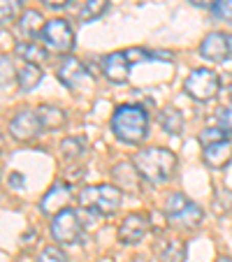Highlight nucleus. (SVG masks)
<instances>
[{
    "label": "nucleus",
    "instance_id": "412c9836",
    "mask_svg": "<svg viewBox=\"0 0 232 262\" xmlns=\"http://www.w3.org/2000/svg\"><path fill=\"white\" fill-rule=\"evenodd\" d=\"M16 56L19 58H24V63H40V60H45V49L42 47H37L35 42L30 40H24L16 45Z\"/></svg>",
    "mask_w": 232,
    "mask_h": 262
},
{
    "label": "nucleus",
    "instance_id": "c85d7f7f",
    "mask_svg": "<svg viewBox=\"0 0 232 262\" xmlns=\"http://www.w3.org/2000/svg\"><path fill=\"white\" fill-rule=\"evenodd\" d=\"M214 16H218V19H227L232 21V0H216V5L212 7Z\"/></svg>",
    "mask_w": 232,
    "mask_h": 262
},
{
    "label": "nucleus",
    "instance_id": "bb28decb",
    "mask_svg": "<svg viewBox=\"0 0 232 262\" xmlns=\"http://www.w3.org/2000/svg\"><path fill=\"white\" fill-rule=\"evenodd\" d=\"M216 128H221V130H225L227 135H232V104L221 107L216 112Z\"/></svg>",
    "mask_w": 232,
    "mask_h": 262
},
{
    "label": "nucleus",
    "instance_id": "cd10ccee",
    "mask_svg": "<svg viewBox=\"0 0 232 262\" xmlns=\"http://www.w3.org/2000/svg\"><path fill=\"white\" fill-rule=\"evenodd\" d=\"M37 262H68V257H65V253L60 251V248L49 246V248H45V251L40 253Z\"/></svg>",
    "mask_w": 232,
    "mask_h": 262
},
{
    "label": "nucleus",
    "instance_id": "c9c22d12",
    "mask_svg": "<svg viewBox=\"0 0 232 262\" xmlns=\"http://www.w3.org/2000/svg\"><path fill=\"white\" fill-rule=\"evenodd\" d=\"M133 262H144V260H133Z\"/></svg>",
    "mask_w": 232,
    "mask_h": 262
},
{
    "label": "nucleus",
    "instance_id": "72a5a7b5",
    "mask_svg": "<svg viewBox=\"0 0 232 262\" xmlns=\"http://www.w3.org/2000/svg\"><path fill=\"white\" fill-rule=\"evenodd\" d=\"M216 262H232V257H227V255H221V257H218Z\"/></svg>",
    "mask_w": 232,
    "mask_h": 262
},
{
    "label": "nucleus",
    "instance_id": "7c9ffc66",
    "mask_svg": "<svg viewBox=\"0 0 232 262\" xmlns=\"http://www.w3.org/2000/svg\"><path fill=\"white\" fill-rule=\"evenodd\" d=\"M7 183H10V188H21V186H24V177H21V174H12V177L7 179Z\"/></svg>",
    "mask_w": 232,
    "mask_h": 262
},
{
    "label": "nucleus",
    "instance_id": "9d476101",
    "mask_svg": "<svg viewBox=\"0 0 232 262\" xmlns=\"http://www.w3.org/2000/svg\"><path fill=\"white\" fill-rule=\"evenodd\" d=\"M42 123L37 119V112H19L14 119L10 121V135L19 142H30L40 135Z\"/></svg>",
    "mask_w": 232,
    "mask_h": 262
},
{
    "label": "nucleus",
    "instance_id": "f704fd0d",
    "mask_svg": "<svg viewBox=\"0 0 232 262\" xmlns=\"http://www.w3.org/2000/svg\"><path fill=\"white\" fill-rule=\"evenodd\" d=\"M227 45H230V56H232V35H227Z\"/></svg>",
    "mask_w": 232,
    "mask_h": 262
},
{
    "label": "nucleus",
    "instance_id": "dca6fc26",
    "mask_svg": "<svg viewBox=\"0 0 232 262\" xmlns=\"http://www.w3.org/2000/svg\"><path fill=\"white\" fill-rule=\"evenodd\" d=\"M112 174H114V181H116V188H125V190H130V193H137L139 177H142V174L137 172L135 165L119 163V165H114Z\"/></svg>",
    "mask_w": 232,
    "mask_h": 262
},
{
    "label": "nucleus",
    "instance_id": "b1692460",
    "mask_svg": "<svg viewBox=\"0 0 232 262\" xmlns=\"http://www.w3.org/2000/svg\"><path fill=\"white\" fill-rule=\"evenodd\" d=\"M21 3L24 0H0V19H3V24H10L16 16L24 14L21 12Z\"/></svg>",
    "mask_w": 232,
    "mask_h": 262
},
{
    "label": "nucleus",
    "instance_id": "0eeeda50",
    "mask_svg": "<svg viewBox=\"0 0 232 262\" xmlns=\"http://www.w3.org/2000/svg\"><path fill=\"white\" fill-rule=\"evenodd\" d=\"M40 37H42L47 49L54 51V54H70L74 47V30L65 19L47 21V26H45Z\"/></svg>",
    "mask_w": 232,
    "mask_h": 262
},
{
    "label": "nucleus",
    "instance_id": "f03ea898",
    "mask_svg": "<svg viewBox=\"0 0 232 262\" xmlns=\"http://www.w3.org/2000/svg\"><path fill=\"white\" fill-rule=\"evenodd\" d=\"M112 130L114 135L125 144H139L144 142L149 130V116L139 104H121L112 116Z\"/></svg>",
    "mask_w": 232,
    "mask_h": 262
},
{
    "label": "nucleus",
    "instance_id": "f3484780",
    "mask_svg": "<svg viewBox=\"0 0 232 262\" xmlns=\"http://www.w3.org/2000/svg\"><path fill=\"white\" fill-rule=\"evenodd\" d=\"M45 26H47L45 16H42L37 10H26L24 14L19 16V30H21V35H24V37H35V35H42Z\"/></svg>",
    "mask_w": 232,
    "mask_h": 262
},
{
    "label": "nucleus",
    "instance_id": "5701e85b",
    "mask_svg": "<svg viewBox=\"0 0 232 262\" xmlns=\"http://www.w3.org/2000/svg\"><path fill=\"white\" fill-rule=\"evenodd\" d=\"M60 148H63V158L65 160H77V158H81V156H84L86 144L81 142L79 137H68V139H63Z\"/></svg>",
    "mask_w": 232,
    "mask_h": 262
},
{
    "label": "nucleus",
    "instance_id": "1a4fd4ad",
    "mask_svg": "<svg viewBox=\"0 0 232 262\" xmlns=\"http://www.w3.org/2000/svg\"><path fill=\"white\" fill-rule=\"evenodd\" d=\"M149 228H151L149 216H144V213H128L119 228V239L123 244H128V246H135V244H139L146 237Z\"/></svg>",
    "mask_w": 232,
    "mask_h": 262
},
{
    "label": "nucleus",
    "instance_id": "7ed1b4c3",
    "mask_svg": "<svg viewBox=\"0 0 232 262\" xmlns=\"http://www.w3.org/2000/svg\"><path fill=\"white\" fill-rule=\"evenodd\" d=\"M121 188L116 186H109V183H100V186H84L79 190V202L84 209L95 213H102V216H112V213L119 211L121 207Z\"/></svg>",
    "mask_w": 232,
    "mask_h": 262
},
{
    "label": "nucleus",
    "instance_id": "473e14b6",
    "mask_svg": "<svg viewBox=\"0 0 232 262\" xmlns=\"http://www.w3.org/2000/svg\"><path fill=\"white\" fill-rule=\"evenodd\" d=\"M45 3H47L49 7H65L70 0H45Z\"/></svg>",
    "mask_w": 232,
    "mask_h": 262
},
{
    "label": "nucleus",
    "instance_id": "4468645a",
    "mask_svg": "<svg viewBox=\"0 0 232 262\" xmlns=\"http://www.w3.org/2000/svg\"><path fill=\"white\" fill-rule=\"evenodd\" d=\"M153 251L160 262H186V244L177 237H158Z\"/></svg>",
    "mask_w": 232,
    "mask_h": 262
},
{
    "label": "nucleus",
    "instance_id": "20e7f679",
    "mask_svg": "<svg viewBox=\"0 0 232 262\" xmlns=\"http://www.w3.org/2000/svg\"><path fill=\"white\" fill-rule=\"evenodd\" d=\"M165 216H167L170 225H179V228H195L202 223V207L188 200L183 193H172L165 200Z\"/></svg>",
    "mask_w": 232,
    "mask_h": 262
},
{
    "label": "nucleus",
    "instance_id": "423d86ee",
    "mask_svg": "<svg viewBox=\"0 0 232 262\" xmlns=\"http://www.w3.org/2000/svg\"><path fill=\"white\" fill-rule=\"evenodd\" d=\"M58 79L65 89L77 95H84L93 89V77H91V72L86 70V65L81 63V60L72 58V56H65L63 63L58 65Z\"/></svg>",
    "mask_w": 232,
    "mask_h": 262
},
{
    "label": "nucleus",
    "instance_id": "39448f33",
    "mask_svg": "<svg viewBox=\"0 0 232 262\" xmlns=\"http://www.w3.org/2000/svg\"><path fill=\"white\" fill-rule=\"evenodd\" d=\"M218 89H221V77L209 68L193 70L186 77V81H183L186 95H191L195 102H209V100H214L218 95Z\"/></svg>",
    "mask_w": 232,
    "mask_h": 262
},
{
    "label": "nucleus",
    "instance_id": "c756f323",
    "mask_svg": "<svg viewBox=\"0 0 232 262\" xmlns=\"http://www.w3.org/2000/svg\"><path fill=\"white\" fill-rule=\"evenodd\" d=\"M125 56H128L130 63H137V60H149V49H137V47H133V49H125Z\"/></svg>",
    "mask_w": 232,
    "mask_h": 262
},
{
    "label": "nucleus",
    "instance_id": "9b49d317",
    "mask_svg": "<svg viewBox=\"0 0 232 262\" xmlns=\"http://www.w3.org/2000/svg\"><path fill=\"white\" fill-rule=\"evenodd\" d=\"M70 198H72V193H70V186L68 183H54L49 190H47V195L42 198L40 202V209L45 216H58L60 211H65V209H70Z\"/></svg>",
    "mask_w": 232,
    "mask_h": 262
},
{
    "label": "nucleus",
    "instance_id": "4be33fe9",
    "mask_svg": "<svg viewBox=\"0 0 232 262\" xmlns=\"http://www.w3.org/2000/svg\"><path fill=\"white\" fill-rule=\"evenodd\" d=\"M109 7V0H86L84 7L79 12V19L81 21H93L98 16H102Z\"/></svg>",
    "mask_w": 232,
    "mask_h": 262
},
{
    "label": "nucleus",
    "instance_id": "393cba45",
    "mask_svg": "<svg viewBox=\"0 0 232 262\" xmlns=\"http://www.w3.org/2000/svg\"><path fill=\"white\" fill-rule=\"evenodd\" d=\"M0 68H3V91H7L14 84V79H19V72H14V65H12L10 56L0 58Z\"/></svg>",
    "mask_w": 232,
    "mask_h": 262
},
{
    "label": "nucleus",
    "instance_id": "a878e982",
    "mask_svg": "<svg viewBox=\"0 0 232 262\" xmlns=\"http://www.w3.org/2000/svg\"><path fill=\"white\" fill-rule=\"evenodd\" d=\"M223 139H227V133L221 128H207L200 133V142H202V146H209V144H216V142H223Z\"/></svg>",
    "mask_w": 232,
    "mask_h": 262
},
{
    "label": "nucleus",
    "instance_id": "ddd939ff",
    "mask_svg": "<svg viewBox=\"0 0 232 262\" xmlns=\"http://www.w3.org/2000/svg\"><path fill=\"white\" fill-rule=\"evenodd\" d=\"M102 72L112 84H123L130 72V60H128V56H125V51H112L109 56H104Z\"/></svg>",
    "mask_w": 232,
    "mask_h": 262
},
{
    "label": "nucleus",
    "instance_id": "f257e3e1",
    "mask_svg": "<svg viewBox=\"0 0 232 262\" xmlns=\"http://www.w3.org/2000/svg\"><path fill=\"white\" fill-rule=\"evenodd\" d=\"M133 165L149 183H165L167 179H172L174 169H177V156L170 148L149 146L135 154Z\"/></svg>",
    "mask_w": 232,
    "mask_h": 262
},
{
    "label": "nucleus",
    "instance_id": "6ab92c4d",
    "mask_svg": "<svg viewBox=\"0 0 232 262\" xmlns=\"http://www.w3.org/2000/svg\"><path fill=\"white\" fill-rule=\"evenodd\" d=\"M19 86L21 91H33L35 86L42 81V70L37 63H24L19 70Z\"/></svg>",
    "mask_w": 232,
    "mask_h": 262
},
{
    "label": "nucleus",
    "instance_id": "2f4dec72",
    "mask_svg": "<svg viewBox=\"0 0 232 262\" xmlns=\"http://www.w3.org/2000/svg\"><path fill=\"white\" fill-rule=\"evenodd\" d=\"M191 3L198 7H214L216 5V0H191Z\"/></svg>",
    "mask_w": 232,
    "mask_h": 262
},
{
    "label": "nucleus",
    "instance_id": "6e6552de",
    "mask_svg": "<svg viewBox=\"0 0 232 262\" xmlns=\"http://www.w3.org/2000/svg\"><path fill=\"white\" fill-rule=\"evenodd\" d=\"M51 237L58 244H77L81 237V221L77 209H65L51 221Z\"/></svg>",
    "mask_w": 232,
    "mask_h": 262
},
{
    "label": "nucleus",
    "instance_id": "2eb2a0df",
    "mask_svg": "<svg viewBox=\"0 0 232 262\" xmlns=\"http://www.w3.org/2000/svg\"><path fill=\"white\" fill-rule=\"evenodd\" d=\"M202 158L212 169H225L232 163V142L223 139V142L209 144V146H204Z\"/></svg>",
    "mask_w": 232,
    "mask_h": 262
},
{
    "label": "nucleus",
    "instance_id": "f8f14e48",
    "mask_svg": "<svg viewBox=\"0 0 232 262\" xmlns=\"http://www.w3.org/2000/svg\"><path fill=\"white\" fill-rule=\"evenodd\" d=\"M200 56L214 63H223V60L230 58V45H227V35L221 30H214L200 45Z\"/></svg>",
    "mask_w": 232,
    "mask_h": 262
},
{
    "label": "nucleus",
    "instance_id": "aec40b11",
    "mask_svg": "<svg viewBox=\"0 0 232 262\" xmlns=\"http://www.w3.org/2000/svg\"><path fill=\"white\" fill-rule=\"evenodd\" d=\"M160 128H163L167 135H181V130H183L181 112L174 107H165L163 112H160Z\"/></svg>",
    "mask_w": 232,
    "mask_h": 262
},
{
    "label": "nucleus",
    "instance_id": "a211bd4d",
    "mask_svg": "<svg viewBox=\"0 0 232 262\" xmlns=\"http://www.w3.org/2000/svg\"><path fill=\"white\" fill-rule=\"evenodd\" d=\"M37 119H40L45 130H60L65 125V112L51 104H42L37 107Z\"/></svg>",
    "mask_w": 232,
    "mask_h": 262
}]
</instances>
